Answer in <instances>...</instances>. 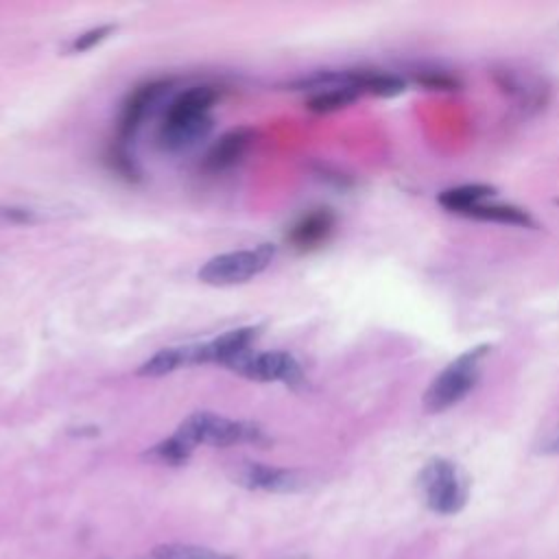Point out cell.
Wrapping results in <instances>:
<instances>
[{"label":"cell","instance_id":"6da1fadb","mask_svg":"<svg viewBox=\"0 0 559 559\" xmlns=\"http://www.w3.org/2000/svg\"><path fill=\"white\" fill-rule=\"evenodd\" d=\"M175 435L181 441H186L190 448L201 443L227 448V445H240V443H255L262 439V430L258 424L229 419L210 411L188 415L179 424Z\"/></svg>","mask_w":559,"mask_h":559},{"label":"cell","instance_id":"7a4b0ae2","mask_svg":"<svg viewBox=\"0 0 559 559\" xmlns=\"http://www.w3.org/2000/svg\"><path fill=\"white\" fill-rule=\"evenodd\" d=\"M487 349H489L487 345H480L461 354L432 380L424 397V406L428 413H441L454 406L474 389L480 376V362Z\"/></svg>","mask_w":559,"mask_h":559},{"label":"cell","instance_id":"3957f363","mask_svg":"<svg viewBox=\"0 0 559 559\" xmlns=\"http://www.w3.org/2000/svg\"><path fill=\"white\" fill-rule=\"evenodd\" d=\"M419 489L426 504L441 515L459 513L469 496L465 472L445 459H432L419 474Z\"/></svg>","mask_w":559,"mask_h":559},{"label":"cell","instance_id":"277c9868","mask_svg":"<svg viewBox=\"0 0 559 559\" xmlns=\"http://www.w3.org/2000/svg\"><path fill=\"white\" fill-rule=\"evenodd\" d=\"M271 258H273L271 245L221 253V255L210 258L199 269V280L210 286L242 284V282H249L251 277H255L260 271H264L266 264L271 262Z\"/></svg>","mask_w":559,"mask_h":559},{"label":"cell","instance_id":"5b68a950","mask_svg":"<svg viewBox=\"0 0 559 559\" xmlns=\"http://www.w3.org/2000/svg\"><path fill=\"white\" fill-rule=\"evenodd\" d=\"M234 371L258 382H286L297 386L304 382L299 362L288 352H249L231 365Z\"/></svg>","mask_w":559,"mask_h":559},{"label":"cell","instance_id":"8992f818","mask_svg":"<svg viewBox=\"0 0 559 559\" xmlns=\"http://www.w3.org/2000/svg\"><path fill=\"white\" fill-rule=\"evenodd\" d=\"M234 480L247 489H262L275 493L299 491L308 485V478L297 469L273 467L264 463H242L234 469Z\"/></svg>","mask_w":559,"mask_h":559},{"label":"cell","instance_id":"52a82bcc","mask_svg":"<svg viewBox=\"0 0 559 559\" xmlns=\"http://www.w3.org/2000/svg\"><path fill=\"white\" fill-rule=\"evenodd\" d=\"M258 336V328H238L231 330L210 343H201L192 347L194 362H223L231 369L245 354H249L251 343Z\"/></svg>","mask_w":559,"mask_h":559},{"label":"cell","instance_id":"ba28073f","mask_svg":"<svg viewBox=\"0 0 559 559\" xmlns=\"http://www.w3.org/2000/svg\"><path fill=\"white\" fill-rule=\"evenodd\" d=\"M162 90H164V83H144L129 94V98L122 105L120 120H118V133L122 138H129L138 131V127L142 124V120L146 118V114L151 111L155 100L159 98Z\"/></svg>","mask_w":559,"mask_h":559},{"label":"cell","instance_id":"9c48e42d","mask_svg":"<svg viewBox=\"0 0 559 559\" xmlns=\"http://www.w3.org/2000/svg\"><path fill=\"white\" fill-rule=\"evenodd\" d=\"M216 100V90L210 85H197L181 92L166 109L164 122H183L210 116V107Z\"/></svg>","mask_w":559,"mask_h":559},{"label":"cell","instance_id":"30bf717a","mask_svg":"<svg viewBox=\"0 0 559 559\" xmlns=\"http://www.w3.org/2000/svg\"><path fill=\"white\" fill-rule=\"evenodd\" d=\"M253 142V131L247 127L240 129H231L227 131L207 153L205 157V166L210 170H225L231 168L234 164H238L242 159V155L247 153V148Z\"/></svg>","mask_w":559,"mask_h":559},{"label":"cell","instance_id":"8fae6325","mask_svg":"<svg viewBox=\"0 0 559 559\" xmlns=\"http://www.w3.org/2000/svg\"><path fill=\"white\" fill-rule=\"evenodd\" d=\"M332 229H334V214L325 207H319V210L301 216L293 225V229L288 234V240L297 249H314V247H319L321 242L328 240Z\"/></svg>","mask_w":559,"mask_h":559},{"label":"cell","instance_id":"7c38bea8","mask_svg":"<svg viewBox=\"0 0 559 559\" xmlns=\"http://www.w3.org/2000/svg\"><path fill=\"white\" fill-rule=\"evenodd\" d=\"M210 129H212L210 116L183 120V122H162L157 140L168 151H181V148H190L201 138H205Z\"/></svg>","mask_w":559,"mask_h":559},{"label":"cell","instance_id":"4fadbf2b","mask_svg":"<svg viewBox=\"0 0 559 559\" xmlns=\"http://www.w3.org/2000/svg\"><path fill=\"white\" fill-rule=\"evenodd\" d=\"M194 362L192 347H164L157 354H153L148 360H144L138 369V376L146 378H159L166 373L177 371L183 365Z\"/></svg>","mask_w":559,"mask_h":559},{"label":"cell","instance_id":"5bb4252c","mask_svg":"<svg viewBox=\"0 0 559 559\" xmlns=\"http://www.w3.org/2000/svg\"><path fill=\"white\" fill-rule=\"evenodd\" d=\"M496 190L491 186H483V183H467V186H459V188H450L443 190L439 194V203L456 214H465L467 210L480 205L485 199H489Z\"/></svg>","mask_w":559,"mask_h":559},{"label":"cell","instance_id":"9a60e30c","mask_svg":"<svg viewBox=\"0 0 559 559\" xmlns=\"http://www.w3.org/2000/svg\"><path fill=\"white\" fill-rule=\"evenodd\" d=\"M465 216H474L480 221H493V223H507V225H520V227H535L533 216L526 210H520L515 205H500V203H480L465 212Z\"/></svg>","mask_w":559,"mask_h":559},{"label":"cell","instance_id":"2e32d148","mask_svg":"<svg viewBox=\"0 0 559 559\" xmlns=\"http://www.w3.org/2000/svg\"><path fill=\"white\" fill-rule=\"evenodd\" d=\"M192 448L181 441L177 435H170L168 439L155 443L151 450H146V459L155 461V463H164V465H181L188 461Z\"/></svg>","mask_w":559,"mask_h":559},{"label":"cell","instance_id":"e0dca14e","mask_svg":"<svg viewBox=\"0 0 559 559\" xmlns=\"http://www.w3.org/2000/svg\"><path fill=\"white\" fill-rule=\"evenodd\" d=\"M153 559H234L229 555L214 552L203 546L190 544H164L153 550Z\"/></svg>","mask_w":559,"mask_h":559},{"label":"cell","instance_id":"ac0fdd59","mask_svg":"<svg viewBox=\"0 0 559 559\" xmlns=\"http://www.w3.org/2000/svg\"><path fill=\"white\" fill-rule=\"evenodd\" d=\"M360 90L376 96H395L404 92V81L393 74L360 70Z\"/></svg>","mask_w":559,"mask_h":559},{"label":"cell","instance_id":"d6986e66","mask_svg":"<svg viewBox=\"0 0 559 559\" xmlns=\"http://www.w3.org/2000/svg\"><path fill=\"white\" fill-rule=\"evenodd\" d=\"M116 26L111 24H105V26H98V28H92V31H85L83 35H79L74 41H72V50L74 52H83V50H90L92 46H96L98 41H103L109 33H114Z\"/></svg>","mask_w":559,"mask_h":559},{"label":"cell","instance_id":"ffe728a7","mask_svg":"<svg viewBox=\"0 0 559 559\" xmlns=\"http://www.w3.org/2000/svg\"><path fill=\"white\" fill-rule=\"evenodd\" d=\"M419 81L426 85V87H432V90H452L456 87V81L443 72H428L424 76H419Z\"/></svg>","mask_w":559,"mask_h":559},{"label":"cell","instance_id":"44dd1931","mask_svg":"<svg viewBox=\"0 0 559 559\" xmlns=\"http://www.w3.org/2000/svg\"><path fill=\"white\" fill-rule=\"evenodd\" d=\"M542 452H546V454H559V430L552 432L550 437H546V441L542 443Z\"/></svg>","mask_w":559,"mask_h":559}]
</instances>
